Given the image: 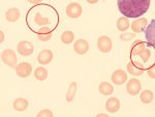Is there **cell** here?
<instances>
[{
    "label": "cell",
    "mask_w": 155,
    "mask_h": 117,
    "mask_svg": "<svg viewBox=\"0 0 155 117\" xmlns=\"http://www.w3.org/2000/svg\"><path fill=\"white\" fill-rule=\"evenodd\" d=\"M151 0H117L119 12L126 18L137 19L148 12Z\"/></svg>",
    "instance_id": "obj_1"
},
{
    "label": "cell",
    "mask_w": 155,
    "mask_h": 117,
    "mask_svg": "<svg viewBox=\"0 0 155 117\" xmlns=\"http://www.w3.org/2000/svg\"><path fill=\"white\" fill-rule=\"evenodd\" d=\"M1 59L3 61V63H5L7 66H11V68H16L17 64H18L17 54L12 49L4 50L1 54Z\"/></svg>",
    "instance_id": "obj_2"
},
{
    "label": "cell",
    "mask_w": 155,
    "mask_h": 117,
    "mask_svg": "<svg viewBox=\"0 0 155 117\" xmlns=\"http://www.w3.org/2000/svg\"><path fill=\"white\" fill-rule=\"evenodd\" d=\"M126 69H127V72L134 77L142 76L145 72V68H144L143 64L140 63L139 61H136V60H131L130 62H128Z\"/></svg>",
    "instance_id": "obj_3"
},
{
    "label": "cell",
    "mask_w": 155,
    "mask_h": 117,
    "mask_svg": "<svg viewBox=\"0 0 155 117\" xmlns=\"http://www.w3.org/2000/svg\"><path fill=\"white\" fill-rule=\"evenodd\" d=\"M66 15L71 19H77L79 17L82 16L83 14V8H82L81 4H79L78 2H71L66 6Z\"/></svg>",
    "instance_id": "obj_4"
},
{
    "label": "cell",
    "mask_w": 155,
    "mask_h": 117,
    "mask_svg": "<svg viewBox=\"0 0 155 117\" xmlns=\"http://www.w3.org/2000/svg\"><path fill=\"white\" fill-rule=\"evenodd\" d=\"M17 51L22 56H30L33 54L34 47L32 43L28 41H21L17 46Z\"/></svg>",
    "instance_id": "obj_5"
},
{
    "label": "cell",
    "mask_w": 155,
    "mask_h": 117,
    "mask_svg": "<svg viewBox=\"0 0 155 117\" xmlns=\"http://www.w3.org/2000/svg\"><path fill=\"white\" fill-rule=\"evenodd\" d=\"M113 48V43L112 39L107 35H102L97 39V49L101 53H109Z\"/></svg>",
    "instance_id": "obj_6"
},
{
    "label": "cell",
    "mask_w": 155,
    "mask_h": 117,
    "mask_svg": "<svg viewBox=\"0 0 155 117\" xmlns=\"http://www.w3.org/2000/svg\"><path fill=\"white\" fill-rule=\"evenodd\" d=\"M15 69H16V74L20 78H27L31 75L32 66L28 62H21V63L17 64Z\"/></svg>",
    "instance_id": "obj_7"
},
{
    "label": "cell",
    "mask_w": 155,
    "mask_h": 117,
    "mask_svg": "<svg viewBox=\"0 0 155 117\" xmlns=\"http://www.w3.org/2000/svg\"><path fill=\"white\" fill-rule=\"evenodd\" d=\"M141 89H142V83H141V81L137 80V79L134 78L127 82L126 91L128 92V94H130V95H137V94H139Z\"/></svg>",
    "instance_id": "obj_8"
},
{
    "label": "cell",
    "mask_w": 155,
    "mask_h": 117,
    "mask_svg": "<svg viewBox=\"0 0 155 117\" xmlns=\"http://www.w3.org/2000/svg\"><path fill=\"white\" fill-rule=\"evenodd\" d=\"M148 26V20L146 18H137L131 23L130 27L134 33H141L146 30Z\"/></svg>",
    "instance_id": "obj_9"
},
{
    "label": "cell",
    "mask_w": 155,
    "mask_h": 117,
    "mask_svg": "<svg viewBox=\"0 0 155 117\" xmlns=\"http://www.w3.org/2000/svg\"><path fill=\"white\" fill-rule=\"evenodd\" d=\"M111 80L115 85H122L127 81V74L123 69H116L111 76Z\"/></svg>",
    "instance_id": "obj_10"
},
{
    "label": "cell",
    "mask_w": 155,
    "mask_h": 117,
    "mask_svg": "<svg viewBox=\"0 0 155 117\" xmlns=\"http://www.w3.org/2000/svg\"><path fill=\"white\" fill-rule=\"evenodd\" d=\"M74 50L79 55H84L89 51V43L86 39H78L74 44Z\"/></svg>",
    "instance_id": "obj_11"
},
{
    "label": "cell",
    "mask_w": 155,
    "mask_h": 117,
    "mask_svg": "<svg viewBox=\"0 0 155 117\" xmlns=\"http://www.w3.org/2000/svg\"><path fill=\"white\" fill-rule=\"evenodd\" d=\"M53 52L51 50H42L41 52H39V54L37 55V61L39 62L42 65H46V64H49L50 62L53 60Z\"/></svg>",
    "instance_id": "obj_12"
},
{
    "label": "cell",
    "mask_w": 155,
    "mask_h": 117,
    "mask_svg": "<svg viewBox=\"0 0 155 117\" xmlns=\"http://www.w3.org/2000/svg\"><path fill=\"white\" fill-rule=\"evenodd\" d=\"M145 36H146L147 42L155 47V20H152L151 23L148 24L145 30Z\"/></svg>",
    "instance_id": "obj_13"
},
{
    "label": "cell",
    "mask_w": 155,
    "mask_h": 117,
    "mask_svg": "<svg viewBox=\"0 0 155 117\" xmlns=\"http://www.w3.org/2000/svg\"><path fill=\"white\" fill-rule=\"evenodd\" d=\"M120 107H121V104H120V101L117 98H110L107 99L106 109L109 113H116V112L119 111Z\"/></svg>",
    "instance_id": "obj_14"
},
{
    "label": "cell",
    "mask_w": 155,
    "mask_h": 117,
    "mask_svg": "<svg viewBox=\"0 0 155 117\" xmlns=\"http://www.w3.org/2000/svg\"><path fill=\"white\" fill-rule=\"evenodd\" d=\"M52 34H53L52 29L47 26H41V28L37 30V37H38V39L41 42H48L49 39H51Z\"/></svg>",
    "instance_id": "obj_15"
},
{
    "label": "cell",
    "mask_w": 155,
    "mask_h": 117,
    "mask_svg": "<svg viewBox=\"0 0 155 117\" xmlns=\"http://www.w3.org/2000/svg\"><path fill=\"white\" fill-rule=\"evenodd\" d=\"M20 17H21V12L17 7L8 8L5 12V19L8 22H17L20 19Z\"/></svg>",
    "instance_id": "obj_16"
},
{
    "label": "cell",
    "mask_w": 155,
    "mask_h": 117,
    "mask_svg": "<svg viewBox=\"0 0 155 117\" xmlns=\"http://www.w3.org/2000/svg\"><path fill=\"white\" fill-rule=\"evenodd\" d=\"M28 101L24 98H19L17 99H15L14 104H12V107L16 111H19V112H23L28 108Z\"/></svg>",
    "instance_id": "obj_17"
},
{
    "label": "cell",
    "mask_w": 155,
    "mask_h": 117,
    "mask_svg": "<svg viewBox=\"0 0 155 117\" xmlns=\"http://www.w3.org/2000/svg\"><path fill=\"white\" fill-rule=\"evenodd\" d=\"M146 48V44L144 42H142L141 39H137L134 42L131 46V55L132 56H139V54L141 53L142 50H144Z\"/></svg>",
    "instance_id": "obj_18"
},
{
    "label": "cell",
    "mask_w": 155,
    "mask_h": 117,
    "mask_svg": "<svg viewBox=\"0 0 155 117\" xmlns=\"http://www.w3.org/2000/svg\"><path fill=\"white\" fill-rule=\"evenodd\" d=\"M99 92L104 95H111L114 92V87L111 83H107V82H101L98 86Z\"/></svg>",
    "instance_id": "obj_19"
},
{
    "label": "cell",
    "mask_w": 155,
    "mask_h": 117,
    "mask_svg": "<svg viewBox=\"0 0 155 117\" xmlns=\"http://www.w3.org/2000/svg\"><path fill=\"white\" fill-rule=\"evenodd\" d=\"M130 27V22H129L128 18L126 17H121L117 20V28L119 31L121 32H125L127 29H129Z\"/></svg>",
    "instance_id": "obj_20"
},
{
    "label": "cell",
    "mask_w": 155,
    "mask_h": 117,
    "mask_svg": "<svg viewBox=\"0 0 155 117\" xmlns=\"http://www.w3.org/2000/svg\"><path fill=\"white\" fill-rule=\"evenodd\" d=\"M34 77L38 81H45L48 78V71L44 66H39L34 71Z\"/></svg>",
    "instance_id": "obj_21"
},
{
    "label": "cell",
    "mask_w": 155,
    "mask_h": 117,
    "mask_svg": "<svg viewBox=\"0 0 155 117\" xmlns=\"http://www.w3.org/2000/svg\"><path fill=\"white\" fill-rule=\"evenodd\" d=\"M140 99H141L142 103L150 104L154 99V93L152 92L151 90H144V91H142L141 94H140Z\"/></svg>",
    "instance_id": "obj_22"
},
{
    "label": "cell",
    "mask_w": 155,
    "mask_h": 117,
    "mask_svg": "<svg viewBox=\"0 0 155 117\" xmlns=\"http://www.w3.org/2000/svg\"><path fill=\"white\" fill-rule=\"evenodd\" d=\"M76 92H77V83L76 82H71L68 86V89H67L66 92V101L67 102H72L76 96Z\"/></svg>",
    "instance_id": "obj_23"
},
{
    "label": "cell",
    "mask_w": 155,
    "mask_h": 117,
    "mask_svg": "<svg viewBox=\"0 0 155 117\" xmlns=\"http://www.w3.org/2000/svg\"><path fill=\"white\" fill-rule=\"evenodd\" d=\"M74 33L71 30L64 31L63 33L61 34V42L65 45H69L74 42Z\"/></svg>",
    "instance_id": "obj_24"
},
{
    "label": "cell",
    "mask_w": 155,
    "mask_h": 117,
    "mask_svg": "<svg viewBox=\"0 0 155 117\" xmlns=\"http://www.w3.org/2000/svg\"><path fill=\"white\" fill-rule=\"evenodd\" d=\"M34 21H35V23L37 25H41V26H45V25L50 24V20L48 18H45V17H42L39 12H36L35 18H34Z\"/></svg>",
    "instance_id": "obj_25"
},
{
    "label": "cell",
    "mask_w": 155,
    "mask_h": 117,
    "mask_svg": "<svg viewBox=\"0 0 155 117\" xmlns=\"http://www.w3.org/2000/svg\"><path fill=\"white\" fill-rule=\"evenodd\" d=\"M139 56L142 58V60L144 62H147L150 59V57H151V51L148 49V48H145L144 50H142L141 53L139 54Z\"/></svg>",
    "instance_id": "obj_26"
},
{
    "label": "cell",
    "mask_w": 155,
    "mask_h": 117,
    "mask_svg": "<svg viewBox=\"0 0 155 117\" xmlns=\"http://www.w3.org/2000/svg\"><path fill=\"white\" fill-rule=\"evenodd\" d=\"M136 36V33H130V32H123V33L120 34V38L122 39L123 42H129L130 39L134 38Z\"/></svg>",
    "instance_id": "obj_27"
},
{
    "label": "cell",
    "mask_w": 155,
    "mask_h": 117,
    "mask_svg": "<svg viewBox=\"0 0 155 117\" xmlns=\"http://www.w3.org/2000/svg\"><path fill=\"white\" fill-rule=\"evenodd\" d=\"M37 116L38 117H44V116H48V117H52L53 116V112L51 110H48V109H44L41 112L37 113Z\"/></svg>",
    "instance_id": "obj_28"
},
{
    "label": "cell",
    "mask_w": 155,
    "mask_h": 117,
    "mask_svg": "<svg viewBox=\"0 0 155 117\" xmlns=\"http://www.w3.org/2000/svg\"><path fill=\"white\" fill-rule=\"evenodd\" d=\"M147 74H148V76L151 79H155V64L150 66V68L147 69Z\"/></svg>",
    "instance_id": "obj_29"
},
{
    "label": "cell",
    "mask_w": 155,
    "mask_h": 117,
    "mask_svg": "<svg viewBox=\"0 0 155 117\" xmlns=\"http://www.w3.org/2000/svg\"><path fill=\"white\" fill-rule=\"evenodd\" d=\"M27 1H28L30 4H34V5H36V4L41 3L42 0H27Z\"/></svg>",
    "instance_id": "obj_30"
},
{
    "label": "cell",
    "mask_w": 155,
    "mask_h": 117,
    "mask_svg": "<svg viewBox=\"0 0 155 117\" xmlns=\"http://www.w3.org/2000/svg\"><path fill=\"white\" fill-rule=\"evenodd\" d=\"M4 42V32L0 31V43H3Z\"/></svg>",
    "instance_id": "obj_31"
},
{
    "label": "cell",
    "mask_w": 155,
    "mask_h": 117,
    "mask_svg": "<svg viewBox=\"0 0 155 117\" xmlns=\"http://www.w3.org/2000/svg\"><path fill=\"white\" fill-rule=\"evenodd\" d=\"M88 3H90V4H95V3H97V2L99 1V0H86Z\"/></svg>",
    "instance_id": "obj_32"
},
{
    "label": "cell",
    "mask_w": 155,
    "mask_h": 117,
    "mask_svg": "<svg viewBox=\"0 0 155 117\" xmlns=\"http://www.w3.org/2000/svg\"><path fill=\"white\" fill-rule=\"evenodd\" d=\"M97 116H101V117H102V116H107V114H99V115H97Z\"/></svg>",
    "instance_id": "obj_33"
}]
</instances>
